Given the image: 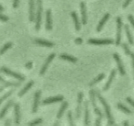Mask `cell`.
<instances>
[{
  "instance_id": "2",
  "label": "cell",
  "mask_w": 134,
  "mask_h": 126,
  "mask_svg": "<svg viewBox=\"0 0 134 126\" xmlns=\"http://www.w3.org/2000/svg\"><path fill=\"white\" fill-rule=\"evenodd\" d=\"M42 0H37V12L36 14V25L35 29L36 31H39L41 24L42 13Z\"/></svg>"
},
{
  "instance_id": "31",
  "label": "cell",
  "mask_w": 134,
  "mask_h": 126,
  "mask_svg": "<svg viewBox=\"0 0 134 126\" xmlns=\"http://www.w3.org/2000/svg\"><path fill=\"white\" fill-rule=\"evenodd\" d=\"M14 89H11L10 90H9V91H8L7 93H6L5 95H4L3 96H2V97L1 98V99H0V102L1 104L2 103V102L3 101H4L5 99H6L8 97H9L12 94V93H13V91H14Z\"/></svg>"
},
{
  "instance_id": "44",
  "label": "cell",
  "mask_w": 134,
  "mask_h": 126,
  "mask_svg": "<svg viewBox=\"0 0 134 126\" xmlns=\"http://www.w3.org/2000/svg\"><path fill=\"white\" fill-rule=\"evenodd\" d=\"M123 125H129V123H128V121H125L123 122Z\"/></svg>"
},
{
  "instance_id": "5",
  "label": "cell",
  "mask_w": 134,
  "mask_h": 126,
  "mask_svg": "<svg viewBox=\"0 0 134 126\" xmlns=\"http://www.w3.org/2000/svg\"><path fill=\"white\" fill-rule=\"evenodd\" d=\"M116 22H117V34H116V40L115 42H116V44L117 45H118L120 43L121 27H122V21L120 17H117Z\"/></svg>"
},
{
  "instance_id": "15",
  "label": "cell",
  "mask_w": 134,
  "mask_h": 126,
  "mask_svg": "<svg viewBox=\"0 0 134 126\" xmlns=\"http://www.w3.org/2000/svg\"><path fill=\"white\" fill-rule=\"evenodd\" d=\"M116 70L115 69H113L112 70V71H111L110 72V75L108 77V81L107 82H106V83L105 84V85H104V87H103V90L104 91H106L110 87V86L116 75Z\"/></svg>"
},
{
  "instance_id": "11",
  "label": "cell",
  "mask_w": 134,
  "mask_h": 126,
  "mask_svg": "<svg viewBox=\"0 0 134 126\" xmlns=\"http://www.w3.org/2000/svg\"><path fill=\"white\" fill-rule=\"evenodd\" d=\"M64 99V97L62 95H58L53 97H49L44 99L42 101L43 105H48L52 103H55L62 101Z\"/></svg>"
},
{
  "instance_id": "40",
  "label": "cell",
  "mask_w": 134,
  "mask_h": 126,
  "mask_svg": "<svg viewBox=\"0 0 134 126\" xmlns=\"http://www.w3.org/2000/svg\"><path fill=\"white\" fill-rule=\"evenodd\" d=\"M32 63L31 62H28L26 65V67L28 69H30L32 68Z\"/></svg>"
},
{
  "instance_id": "36",
  "label": "cell",
  "mask_w": 134,
  "mask_h": 126,
  "mask_svg": "<svg viewBox=\"0 0 134 126\" xmlns=\"http://www.w3.org/2000/svg\"><path fill=\"white\" fill-rule=\"evenodd\" d=\"M126 101L129 104H130L132 106H133L134 107V100L133 99H132L130 97H127L126 98Z\"/></svg>"
},
{
  "instance_id": "20",
  "label": "cell",
  "mask_w": 134,
  "mask_h": 126,
  "mask_svg": "<svg viewBox=\"0 0 134 126\" xmlns=\"http://www.w3.org/2000/svg\"><path fill=\"white\" fill-rule=\"evenodd\" d=\"M35 43H36L37 44L40 45L44 47H52L54 45L53 43H52L51 41L43 40V39H35Z\"/></svg>"
},
{
  "instance_id": "28",
  "label": "cell",
  "mask_w": 134,
  "mask_h": 126,
  "mask_svg": "<svg viewBox=\"0 0 134 126\" xmlns=\"http://www.w3.org/2000/svg\"><path fill=\"white\" fill-rule=\"evenodd\" d=\"M117 106L119 109H120V110H121L122 111L124 112L125 113H126L127 114L132 113V111L130 109H129L126 106H125V105H124L123 104H122L121 103H118L117 105Z\"/></svg>"
},
{
  "instance_id": "22",
  "label": "cell",
  "mask_w": 134,
  "mask_h": 126,
  "mask_svg": "<svg viewBox=\"0 0 134 126\" xmlns=\"http://www.w3.org/2000/svg\"><path fill=\"white\" fill-rule=\"evenodd\" d=\"M14 101L13 100H9L5 105V106L3 107V108L2 109V110H1V113H0V119H2L4 116H5V114H6L8 109L10 107V106L13 104Z\"/></svg>"
},
{
  "instance_id": "21",
  "label": "cell",
  "mask_w": 134,
  "mask_h": 126,
  "mask_svg": "<svg viewBox=\"0 0 134 126\" xmlns=\"http://www.w3.org/2000/svg\"><path fill=\"white\" fill-rule=\"evenodd\" d=\"M71 15L73 20V22L75 26V29L76 31H78L81 29V25H80V22L79 20L77 15L75 12H72L71 13Z\"/></svg>"
},
{
  "instance_id": "9",
  "label": "cell",
  "mask_w": 134,
  "mask_h": 126,
  "mask_svg": "<svg viewBox=\"0 0 134 126\" xmlns=\"http://www.w3.org/2000/svg\"><path fill=\"white\" fill-rule=\"evenodd\" d=\"M41 94V91L40 90H37L35 92V94L34 95V102H33V105L32 108V112L34 113H36L38 110Z\"/></svg>"
},
{
  "instance_id": "4",
  "label": "cell",
  "mask_w": 134,
  "mask_h": 126,
  "mask_svg": "<svg viewBox=\"0 0 134 126\" xmlns=\"http://www.w3.org/2000/svg\"><path fill=\"white\" fill-rule=\"evenodd\" d=\"M1 71L4 73V74H7L8 75H9L10 76H12L19 81H24L25 80V77L24 76H23L22 75L20 74H18L17 73H16V72H14L12 71H11L10 70H9V68L5 67V66H3L1 67Z\"/></svg>"
},
{
  "instance_id": "41",
  "label": "cell",
  "mask_w": 134,
  "mask_h": 126,
  "mask_svg": "<svg viewBox=\"0 0 134 126\" xmlns=\"http://www.w3.org/2000/svg\"><path fill=\"white\" fill-rule=\"evenodd\" d=\"M130 55L131 59H132V66H133V72H134V53L132 52H131Z\"/></svg>"
},
{
  "instance_id": "10",
  "label": "cell",
  "mask_w": 134,
  "mask_h": 126,
  "mask_svg": "<svg viewBox=\"0 0 134 126\" xmlns=\"http://www.w3.org/2000/svg\"><path fill=\"white\" fill-rule=\"evenodd\" d=\"M113 57L117 63L118 71H119L120 74L121 75H124L125 74V70L124 65L122 63V61L121 60V59H120L119 55L117 53H115L113 54Z\"/></svg>"
},
{
  "instance_id": "38",
  "label": "cell",
  "mask_w": 134,
  "mask_h": 126,
  "mask_svg": "<svg viewBox=\"0 0 134 126\" xmlns=\"http://www.w3.org/2000/svg\"><path fill=\"white\" fill-rule=\"evenodd\" d=\"M102 119L100 117H98L96 120H95V125H99L101 123V121H102Z\"/></svg>"
},
{
  "instance_id": "35",
  "label": "cell",
  "mask_w": 134,
  "mask_h": 126,
  "mask_svg": "<svg viewBox=\"0 0 134 126\" xmlns=\"http://www.w3.org/2000/svg\"><path fill=\"white\" fill-rule=\"evenodd\" d=\"M128 19L129 20V21L130 22L131 24L132 25L133 27L134 28V18H133V16L131 15H129L128 16Z\"/></svg>"
},
{
  "instance_id": "6",
  "label": "cell",
  "mask_w": 134,
  "mask_h": 126,
  "mask_svg": "<svg viewBox=\"0 0 134 126\" xmlns=\"http://www.w3.org/2000/svg\"><path fill=\"white\" fill-rule=\"evenodd\" d=\"M55 56V54L54 53H52L48 56V57L46 60L43 65H42V67L40 69V75H42L45 73V72H46L49 66V65L50 64V63L51 62V61L53 60V59L54 58Z\"/></svg>"
},
{
  "instance_id": "24",
  "label": "cell",
  "mask_w": 134,
  "mask_h": 126,
  "mask_svg": "<svg viewBox=\"0 0 134 126\" xmlns=\"http://www.w3.org/2000/svg\"><path fill=\"white\" fill-rule=\"evenodd\" d=\"M68 102L67 101H64L62 103V105H61V106L60 108V109L59 110L57 115V117L58 119H60L62 117V116L64 112V111L65 110L66 108L68 107Z\"/></svg>"
},
{
  "instance_id": "12",
  "label": "cell",
  "mask_w": 134,
  "mask_h": 126,
  "mask_svg": "<svg viewBox=\"0 0 134 126\" xmlns=\"http://www.w3.org/2000/svg\"><path fill=\"white\" fill-rule=\"evenodd\" d=\"M46 29L47 31H50L52 28L51 11L50 9L47 10L46 13Z\"/></svg>"
},
{
  "instance_id": "23",
  "label": "cell",
  "mask_w": 134,
  "mask_h": 126,
  "mask_svg": "<svg viewBox=\"0 0 134 126\" xmlns=\"http://www.w3.org/2000/svg\"><path fill=\"white\" fill-rule=\"evenodd\" d=\"M34 84V82L33 81H30L26 85V86L19 92L18 96L19 97H22L24 95H25L27 91L30 89L31 88V87L33 86V85Z\"/></svg>"
},
{
  "instance_id": "29",
  "label": "cell",
  "mask_w": 134,
  "mask_h": 126,
  "mask_svg": "<svg viewBox=\"0 0 134 126\" xmlns=\"http://www.w3.org/2000/svg\"><path fill=\"white\" fill-rule=\"evenodd\" d=\"M12 43L11 42H8L6 43L4 45V46L2 47L1 50V54L3 55L8 49L12 47Z\"/></svg>"
},
{
  "instance_id": "14",
  "label": "cell",
  "mask_w": 134,
  "mask_h": 126,
  "mask_svg": "<svg viewBox=\"0 0 134 126\" xmlns=\"http://www.w3.org/2000/svg\"><path fill=\"white\" fill-rule=\"evenodd\" d=\"M81 12L82 15V23L83 25H85L87 23V14H86V5L84 2H81L80 3Z\"/></svg>"
},
{
  "instance_id": "46",
  "label": "cell",
  "mask_w": 134,
  "mask_h": 126,
  "mask_svg": "<svg viewBox=\"0 0 134 126\" xmlns=\"http://www.w3.org/2000/svg\"><path fill=\"white\" fill-rule=\"evenodd\" d=\"M59 124H60V123H59V122H58V121H57L56 123H55L54 124V125H59Z\"/></svg>"
},
{
  "instance_id": "26",
  "label": "cell",
  "mask_w": 134,
  "mask_h": 126,
  "mask_svg": "<svg viewBox=\"0 0 134 126\" xmlns=\"http://www.w3.org/2000/svg\"><path fill=\"white\" fill-rule=\"evenodd\" d=\"M125 31L126 33V35L127 37V39L128 40V41L129 42V43L130 44H133V39L132 38V36L131 34L130 29H129V27L128 26V25L126 24L125 25Z\"/></svg>"
},
{
  "instance_id": "18",
  "label": "cell",
  "mask_w": 134,
  "mask_h": 126,
  "mask_svg": "<svg viewBox=\"0 0 134 126\" xmlns=\"http://www.w3.org/2000/svg\"><path fill=\"white\" fill-rule=\"evenodd\" d=\"M109 16H110V15H109V13H106L104 15V16L103 17L102 19L99 22V24H98V25L97 27L96 30H97V32H99L102 30V29L103 28L105 24L107 21V20L109 19Z\"/></svg>"
},
{
  "instance_id": "3",
  "label": "cell",
  "mask_w": 134,
  "mask_h": 126,
  "mask_svg": "<svg viewBox=\"0 0 134 126\" xmlns=\"http://www.w3.org/2000/svg\"><path fill=\"white\" fill-rule=\"evenodd\" d=\"M89 94H90V98L91 100V104L92 106L94 107V110L96 114H97L98 117H100L101 118H103V114L100 111V110L98 108V107L96 106V91L92 89L90 90L89 91Z\"/></svg>"
},
{
  "instance_id": "37",
  "label": "cell",
  "mask_w": 134,
  "mask_h": 126,
  "mask_svg": "<svg viewBox=\"0 0 134 126\" xmlns=\"http://www.w3.org/2000/svg\"><path fill=\"white\" fill-rule=\"evenodd\" d=\"M19 0H14L13 4V6L14 8H16L18 6Z\"/></svg>"
},
{
  "instance_id": "1",
  "label": "cell",
  "mask_w": 134,
  "mask_h": 126,
  "mask_svg": "<svg viewBox=\"0 0 134 126\" xmlns=\"http://www.w3.org/2000/svg\"><path fill=\"white\" fill-rule=\"evenodd\" d=\"M96 96L97 97L98 99H99V101L101 102V104H102V105L104 107V111H105V112L107 119L108 124L109 125L114 124V118L112 116V114L111 113L110 108L109 105L108 104V103L107 102V101H106L105 98L101 95V94L98 90H96Z\"/></svg>"
},
{
  "instance_id": "7",
  "label": "cell",
  "mask_w": 134,
  "mask_h": 126,
  "mask_svg": "<svg viewBox=\"0 0 134 126\" xmlns=\"http://www.w3.org/2000/svg\"><path fill=\"white\" fill-rule=\"evenodd\" d=\"M83 98V93L81 91L79 92L77 95V105L76 109V113H75V118L77 120H79L81 116Z\"/></svg>"
},
{
  "instance_id": "43",
  "label": "cell",
  "mask_w": 134,
  "mask_h": 126,
  "mask_svg": "<svg viewBox=\"0 0 134 126\" xmlns=\"http://www.w3.org/2000/svg\"><path fill=\"white\" fill-rule=\"evenodd\" d=\"M4 124L5 125H10V120L8 119H7L6 121H5V122L4 123Z\"/></svg>"
},
{
  "instance_id": "45",
  "label": "cell",
  "mask_w": 134,
  "mask_h": 126,
  "mask_svg": "<svg viewBox=\"0 0 134 126\" xmlns=\"http://www.w3.org/2000/svg\"><path fill=\"white\" fill-rule=\"evenodd\" d=\"M3 10H4V8H3V7L2 5H0V12L2 13V12L3 11Z\"/></svg>"
},
{
  "instance_id": "30",
  "label": "cell",
  "mask_w": 134,
  "mask_h": 126,
  "mask_svg": "<svg viewBox=\"0 0 134 126\" xmlns=\"http://www.w3.org/2000/svg\"><path fill=\"white\" fill-rule=\"evenodd\" d=\"M43 121V120L42 118H39L37 119H35L34 120L31 121V122H29L28 125H37V124H39L40 123H41Z\"/></svg>"
},
{
  "instance_id": "32",
  "label": "cell",
  "mask_w": 134,
  "mask_h": 126,
  "mask_svg": "<svg viewBox=\"0 0 134 126\" xmlns=\"http://www.w3.org/2000/svg\"><path fill=\"white\" fill-rule=\"evenodd\" d=\"M67 117H68V119L69 124L70 125H74V122H73V118H72V114L71 111L69 110L68 111Z\"/></svg>"
},
{
  "instance_id": "27",
  "label": "cell",
  "mask_w": 134,
  "mask_h": 126,
  "mask_svg": "<svg viewBox=\"0 0 134 126\" xmlns=\"http://www.w3.org/2000/svg\"><path fill=\"white\" fill-rule=\"evenodd\" d=\"M105 75L104 73H101V74H99L96 77H95L92 82H91L90 83L89 86H92L95 85L96 84L98 83V82L101 81L105 77Z\"/></svg>"
},
{
  "instance_id": "34",
  "label": "cell",
  "mask_w": 134,
  "mask_h": 126,
  "mask_svg": "<svg viewBox=\"0 0 134 126\" xmlns=\"http://www.w3.org/2000/svg\"><path fill=\"white\" fill-rule=\"evenodd\" d=\"M0 18H1V21H4V22L7 21L9 19V18H8L7 16H6V15H3L2 13H1V17H0Z\"/></svg>"
},
{
  "instance_id": "39",
  "label": "cell",
  "mask_w": 134,
  "mask_h": 126,
  "mask_svg": "<svg viewBox=\"0 0 134 126\" xmlns=\"http://www.w3.org/2000/svg\"><path fill=\"white\" fill-rule=\"evenodd\" d=\"M131 1V0H126L125 2V3H124V4H123V6H122L123 8H125L127 7L128 6V5L129 4V3H130Z\"/></svg>"
},
{
  "instance_id": "8",
  "label": "cell",
  "mask_w": 134,
  "mask_h": 126,
  "mask_svg": "<svg viewBox=\"0 0 134 126\" xmlns=\"http://www.w3.org/2000/svg\"><path fill=\"white\" fill-rule=\"evenodd\" d=\"M88 43L94 44V45H103V44H109L114 42L112 39H90L87 41Z\"/></svg>"
},
{
  "instance_id": "16",
  "label": "cell",
  "mask_w": 134,
  "mask_h": 126,
  "mask_svg": "<svg viewBox=\"0 0 134 126\" xmlns=\"http://www.w3.org/2000/svg\"><path fill=\"white\" fill-rule=\"evenodd\" d=\"M14 112H15V123L18 125L20 123V107L18 103L14 105Z\"/></svg>"
},
{
  "instance_id": "42",
  "label": "cell",
  "mask_w": 134,
  "mask_h": 126,
  "mask_svg": "<svg viewBox=\"0 0 134 126\" xmlns=\"http://www.w3.org/2000/svg\"><path fill=\"white\" fill-rule=\"evenodd\" d=\"M75 42H76V43H77V44H81L82 42V39H81L80 38H77V39L75 40Z\"/></svg>"
},
{
  "instance_id": "17",
  "label": "cell",
  "mask_w": 134,
  "mask_h": 126,
  "mask_svg": "<svg viewBox=\"0 0 134 126\" xmlns=\"http://www.w3.org/2000/svg\"><path fill=\"white\" fill-rule=\"evenodd\" d=\"M85 115H84V124L86 125H90V113L88 109V101L86 100L84 101Z\"/></svg>"
},
{
  "instance_id": "33",
  "label": "cell",
  "mask_w": 134,
  "mask_h": 126,
  "mask_svg": "<svg viewBox=\"0 0 134 126\" xmlns=\"http://www.w3.org/2000/svg\"><path fill=\"white\" fill-rule=\"evenodd\" d=\"M122 47H123V48L125 50V52L126 54H127V55H130V53H131V52H130L127 44H126V43H123L122 44Z\"/></svg>"
},
{
  "instance_id": "19",
  "label": "cell",
  "mask_w": 134,
  "mask_h": 126,
  "mask_svg": "<svg viewBox=\"0 0 134 126\" xmlns=\"http://www.w3.org/2000/svg\"><path fill=\"white\" fill-rule=\"evenodd\" d=\"M1 81L2 83H3V85L1 86L0 88V91L1 92L4 88L5 87H7L8 86H19L20 85V83H14V82H7L4 81L2 77H1Z\"/></svg>"
},
{
  "instance_id": "13",
  "label": "cell",
  "mask_w": 134,
  "mask_h": 126,
  "mask_svg": "<svg viewBox=\"0 0 134 126\" xmlns=\"http://www.w3.org/2000/svg\"><path fill=\"white\" fill-rule=\"evenodd\" d=\"M29 20L32 22L35 18V0H29Z\"/></svg>"
},
{
  "instance_id": "25",
  "label": "cell",
  "mask_w": 134,
  "mask_h": 126,
  "mask_svg": "<svg viewBox=\"0 0 134 126\" xmlns=\"http://www.w3.org/2000/svg\"><path fill=\"white\" fill-rule=\"evenodd\" d=\"M59 58L61 59L64 60L66 61H68L72 63H76L77 62V59L74 56H72L71 55H68L65 53H62L59 56Z\"/></svg>"
}]
</instances>
